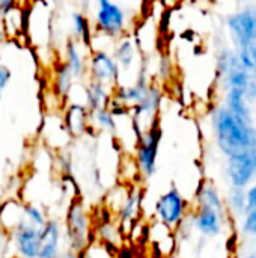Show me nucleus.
<instances>
[{"label": "nucleus", "instance_id": "7c9ffc66", "mask_svg": "<svg viewBox=\"0 0 256 258\" xmlns=\"http://www.w3.org/2000/svg\"><path fill=\"white\" fill-rule=\"evenodd\" d=\"M3 38H5V33H3V29L0 27V44H2V41H3Z\"/></svg>", "mask_w": 256, "mask_h": 258}, {"label": "nucleus", "instance_id": "f03ea898", "mask_svg": "<svg viewBox=\"0 0 256 258\" xmlns=\"http://www.w3.org/2000/svg\"><path fill=\"white\" fill-rule=\"evenodd\" d=\"M128 17L124 6L116 2L98 0L95 9V29L112 39H119L128 35Z\"/></svg>", "mask_w": 256, "mask_h": 258}, {"label": "nucleus", "instance_id": "423d86ee", "mask_svg": "<svg viewBox=\"0 0 256 258\" xmlns=\"http://www.w3.org/2000/svg\"><path fill=\"white\" fill-rule=\"evenodd\" d=\"M88 71H89L91 80L94 82H98L112 88H116L119 85L121 70L113 54H110L107 50H100V48L92 50L89 56V62H88Z\"/></svg>", "mask_w": 256, "mask_h": 258}, {"label": "nucleus", "instance_id": "f8f14e48", "mask_svg": "<svg viewBox=\"0 0 256 258\" xmlns=\"http://www.w3.org/2000/svg\"><path fill=\"white\" fill-rule=\"evenodd\" d=\"M63 127L68 135L80 136L89 128V110L84 104L71 103L63 113Z\"/></svg>", "mask_w": 256, "mask_h": 258}, {"label": "nucleus", "instance_id": "393cba45", "mask_svg": "<svg viewBox=\"0 0 256 258\" xmlns=\"http://www.w3.org/2000/svg\"><path fill=\"white\" fill-rule=\"evenodd\" d=\"M243 233L247 236H256V210L246 212L243 221Z\"/></svg>", "mask_w": 256, "mask_h": 258}, {"label": "nucleus", "instance_id": "c85d7f7f", "mask_svg": "<svg viewBox=\"0 0 256 258\" xmlns=\"http://www.w3.org/2000/svg\"><path fill=\"white\" fill-rule=\"evenodd\" d=\"M169 18H170V11L166 9L163 14H161V18H160V24H158V30L161 35H164L169 29Z\"/></svg>", "mask_w": 256, "mask_h": 258}, {"label": "nucleus", "instance_id": "72a5a7b5", "mask_svg": "<svg viewBox=\"0 0 256 258\" xmlns=\"http://www.w3.org/2000/svg\"><path fill=\"white\" fill-rule=\"evenodd\" d=\"M0 100H2V91H0Z\"/></svg>", "mask_w": 256, "mask_h": 258}, {"label": "nucleus", "instance_id": "1a4fd4ad", "mask_svg": "<svg viewBox=\"0 0 256 258\" xmlns=\"http://www.w3.org/2000/svg\"><path fill=\"white\" fill-rule=\"evenodd\" d=\"M226 172L231 180L232 187L244 189L255 177L256 169L253 163L250 162L247 153H241L238 156L228 157Z\"/></svg>", "mask_w": 256, "mask_h": 258}, {"label": "nucleus", "instance_id": "cd10ccee", "mask_svg": "<svg viewBox=\"0 0 256 258\" xmlns=\"http://www.w3.org/2000/svg\"><path fill=\"white\" fill-rule=\"evenodd\" d=\"M11 77H12L11 70L6 68V67H3V65H0V91H3L8 86Z\"/></svg>", "mask_w": 256, "mask_h": 258}, {"label": "nucleus", "instance_id": "6ab92c4d", "mask_svg": "<svg viewBox=\"0 0 256 258\" xmlns=\"http://www.w3.org/2000/svg\"><path fill=\"white\" fill-rule=\"evenodd\" d=\"M228 110H231L234 115H237L238 118L250 122V110L247 106V100L244 97V94L235 92V91H228L226 94V106Z\"/></svg>", "mask_w": 256, "mask_h": 258}, {"label": "nucleus", "instance_id": "473e14b6", "mask_svg": "<svg viewBox=\"0 0 256 258\" xmlns=\"http://www.w3.org/2000/svg\"><path fill=\"white\" fill-rule=\"evenodd\" d=\"M253 56H255V63H256V47H255V50H253Z\"/></svg>", "mask_w": 256, "mask_h": 258}, {"label": "nucleus", "instance_id": "6e6552de", "mask_svg": "<svg viewBox=\"0 0 256 258\" xmlns=\"http://www.w3.org/2000/svg\"><path fill=\"white\" fill-rule=\"evenodd\" d=\"M12 240L20 257L36 258L41 249V228H36L26 221L14 230Z\"/></svg>", "mask_w": 256, "mask_h": 258}, {"label": "nucleus", "instance_id": "9d476101", "mask_svg": "<svg viewBox=\"0 0 256 258\" xmlns=\"http://www.w3.org/2000/svg\"><path fill=\"white\" fill-rule=\"evenodd\" d=\"M62 239L60 224L56 219H50L41 228V249L36 258H59V246Z\"/></svg>", "mask_w": 256, "mask_h": 258}, {"label": "nucleus", "instance_id": "dca6fc26", "mask_svg": "<svg viewBox=\"0 0 256 258\" xmlns=\"http://www.w3.org/2000/svg\"><path fill=\"white\" fill-rule=\"evenodd\" d=\"M65 63L69 68L71 74L74 79H83L86 71H88V62L84 60L81 51H80V44L77 39H68L65 45Z\"/></svg>", "mask_w": 256, "mask_h": 258}, {"label": "nucleus", "instance_id": "9b49d317", "mask_svg": "<svg viewBox=\"0 0 256 258\" xmlns=\"http://www.w3.org/2000/svg\"><path fill=\"white\" fill-rule=\"evenodd\" d=\"M193 222H195L196 228L199 230V233H202L204 236H210V237L217 236L222 231L223 212H219L205 204H199L198 213L195 215Z\"/></svg>", "mask_w": 256, "mask_h": 258}, {"label": "nucleus", "instance_id": "5701e85b", "mask_svg": "<svg viewBox=\"0 0 256 258\" xmlns=\"http://www.w3.org/2000/svg\"><path fill=\"white\" fill-rule=\"evenodd\" d=\"M23 212H24V216H26V221L29 224H32L33 227L36 228H42L47 222V218L44 215V212L38 207V206H33V204H23Z\"/></svg>", "mask_w": 256, "mask_h": 258}, {"label": "nucleus", "instance_id": "7ed1b4c3", "mask_svg": "<svg viewBox=\"0 0 256 258\" xmlns=\"http://www.w3.org/2000/svg\"><path fill=\"white\" fill-rule=\"evenodd\" d=\"M158 121L160 119L157 116L136 142L134 160H136L139 174L143 178H149L157 169V154H158V148H160V142L163 136Z\"/></svg>", "mask_w": 256, "mask_h": 258}, {"label": "nucleus", "instance_id": "a878e982", "mask_svg": "<svg viewBox=\"0 0 256 258\" xmlns=\"http://www.w3.org/2000/svg\"><path fill=\"white\" fill-rule=\"evenodd\" d=\"M256 210V183L246 190V212Z\"/></svg>", "mask_w": 256, "mask_h": 258}, {"label": "nucleus", "instance_id": "0eeeda50", "mask_svg": "<svg viewBox=\"0 0 256 258\" xmlns=\"http://www.w3.org/2000/svg\"><path fill=\"white\" fill-rule=\"evenodd\" d=\"M154 212L161 224H164L169 228H175L186 218L187 201L184 200V197L180 194L178 189L172 187L157 200Z\"/></svg>", "mask_w": 256, "mask_h": 258}, {"label": "nucleus", "instance_id": "aec40b11", "mask_svg": "<svg viewBox=\"0 0 256 258\" xmlns=\"http://www.w3.org/2000/svg\"><path fill=\"white\" fill-rule=\"evenodd\" d=\"M74 85V77L66 67V63H59L56 68V76H54V91L57 97H68Z\"/></svg>", "mask_w": 256, "mask_h": 258}, {"label": "nucleus", "instance_id": "39448f33", "mask_svg": "<svg viewBox=\"0 0 256 258\" xmlns=\"http://www.w3.org/2000/svg\"><path fill=\"white\" fill-rule=\"evenodd\" d=\"M228 27L237 45V51L256 47V9H243L228 18Z\"/></svg>", "mask_w": 256, "mask_h": 258}, {"label": "nucleus", "instance_id": "c756f323", "mask_svg": "<svg viewBox=\"0 0 256 258\" xmlns=\"http://www.w3.org/2000/svg\"><path fill=\"white\" fill-rule=\"evenodd\" d=\"M84 254H86V249L81 251V252H72V251H68L65 252L63 255H60L59 258H84Z\"/></svg>", "mask_w": 256, "mask_h": 258}, {"label": "nucleus", "instance_id": "412c9836", "mask_svg": "<svg viewBox=\"0 0 256 258\" xmlns=\"http://www.w3.org/2000/svg\"><path fill=\"white\" fill-rule=\"evenodd\" d=\"M198 201H199V204H205V206H210L219 212H223V201H222L217 189L213 186L201 187V190L198 194Z\"/></svg>", "mask_w": 256, "mask_h": 258}, {"label": "nucleus", "instance_id": "20e7f679", "mask_svg": "<svg viewBox=\"0 0 256 258\" xmlns=\"http://www.w3.org/2000/svg\"><path fill=\"white\" fill-rule=\"evenodd\" d=\"M66 239L69 251L81 252L88 248V234L91 233L89 216L80 200H72L66 212Z\"/></svg>", "mask_w": 256, "mask_h": 258}, {"label": "nucleus", "instance_id": "f3484780", "mask_svg": "<svg viewBox=\"0 0 256 258\" xmlns=\"http://www.w3.org/2000/svg\"><path fill=\"white\" fill-rule=\"evenodd\" d=\"M71 21H72V32L74 39H81L83 45L91 47L92 45V33H91V21L88 15H84L83 11H72L71 12Z\"/></svg>", "mask_w": 256, "mask_h": 258}, {"label": "nucleus", "instance_id": "ddd939ff", "mask_svg": "<svg viewBox=\"0 0 256 258\" xmlns=\"http://www.w3.org/2000/svg\"><path fill=\"white\" fill-rule=\"evenodd\" d=\"M83 91H84V107L89 112L109 106L112 98V92L109 91V86L91 80L88 85H84Z\"/></svg>", "mask_w": 256, "mask_h": 258}, {"label": "nucleus", "instance_id": "2f4dec72", "mask_svg": "<svg viewBox=\"0 0 256 258\" xmlns=\"http://www.w3.org/2000/svg\"><path fill=\"white\" fill-rule=\"evenodd\" d=\"M247 258H256V252H253V254H250V255H249V257Z\"/></svg>", "mask_w": 256, "mask_h": 258}, {"label": "nucleus", "instance_id": "f257e3e1", "mask_svg": "<svg viewBox=\"0 0 256 258\" xmlns=\"http://www.w3.org/2000/svg\"><path fill=\"white\" fill-rule=\"evenodd\" d=\"M213 127L217 145L220 151L228 157L238 156L256 148L255 127H252L250 122L234 115L225 106L214 110Z\"/></svg>", "mask_w": 256, "mask_h": 258}, {"label": "nucleus", "instance_id": "b1692460", "mask_svg": "<svg viewBox=\"0 0 256 258\" xmlns=\"http://www.w3.org/2000/svg\"><path fill=\"white\" fill-rule=\"evenodd\" d=\"M229 207L235 213H246V190L244 189H235L229 192Z\"/></svg>", "mask_w": 256, "mask_h": 258}, {"label": "nucleus", "instance_id": "4468645a", "mask_svg": "<svg viewBox=\"0 0 256 258\" xmlns=\"http://www.w3.org/2000/svg\"><path fill=\"white\" fill-rule=\"evenodd\" d=\"M143 190L142 189H133L131 192H128V195L124 198V201L121 203L119 209H118V219L122 224L127 222H134L136 218H139L140 210H142V204H143Z\"/></svg>", "mask_w": 256, "mask_h": 258}, {"label": "nucleus", "instance_id": "4be33fe9", "mask_svg": "<svg viewBox=\"0 0 256 258\" xmlns=\"http://www.w3.org/2000/svg\"><path fill=\"white\" fill-rule=\"evenodd\" d=\"M97 237L101 239L103 243H110V245H116L122 240V234L121 230L118 227H115L112 222L110 224H101L100 230L95 231Z\"/></svg>", "mask_w": 256, "mask_h": 258}, {"label": "nucleus", "instance_id": "2eb2a0df", "mask_svg": "<svg viewBox=\"0 0 256 258\" xmlns=\"http://www.w3.org/2000/svg\"><path fill=\"white\" fill-rule=\"evenodd\" d=\"M137 56V45L134 42V39L130 35H125L119 39H116V45H115V51H113V57L119 67V70H130L134 65Z\"/></svg>", "mask_w": 256, "mask_h": 258}, {"label": "nucleus", "instance_id": "a211bd4d", "mask_svg": "<svg viewBox=\"0 0 256 258\" xmlns=\"http://www.w3.org/2000/svg\"><path fill=\"white\" fill-rule=\"evenodd\" d=\"M89 127H94L97 132H109L113 133L118 127L115 116L110 113L107 107L97 109L89 112Z\"/></svg>", "mask_w": 256, "mask_h": 258}, {"label": "nucleus", "instance_id": "bb28decb", "mask_svg": "<svg viewBox=\"0 0 256 258\" xmlns=\"http://www.w3.org/2000/svg\"><path fill=\"white\" fill-rule=\"evenodd\" d=\"M17 8H18V5L15 0H0V17L5 18Z\"/></svg>", "mask_w": 256, "mask_h": 258}]
</instances>
